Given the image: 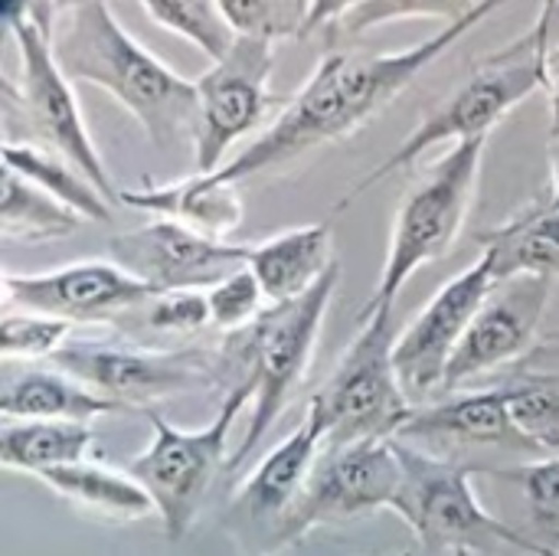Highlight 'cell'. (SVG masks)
<instances>
[{
    "instance_id": "cell-25",
    "label": "cell",
    "mask_w": 559,
    "mask_h": 556,
    "mask_svg": "<svg viewBox=\"0 0 559 556\" xmlns=\"http://www.w3.org/2000/svg\"><path fill=\"white\" fill-rule=\"evenodd\" d=\"M3 164H7V170L20 174L23 180L36 184L52 200H59L62 206L79 213L85 223H108L111 220L108 197L85 174H79L69 161H62L59 154H52L39 144L7 141L3 144Z\"/></svg>"
},
{
    "instance_id": "cell-5",
    "label": "cell",
    "mask_w": 559,
    "mask_h": 556,
    "mask_svg": "<svg viewBox=\"0 0 559 556\" xmlns=\"http://www.w3.org/2000/svg\"><path fill=\"white\" fill-rule=\"evenodd\" d=\"M59 3H7L0 20L3 29L16 43L20 56V79L16 88L7 82L3 102L7 111H16L26 131L39 141V147L69 161L79 174H85L108 203H118L121 193L111 184V174L85 128L79 98L72 82L56 62L52 52V29H56Z\"/></svg>"
},
{
    "instance_id": "cell-13",
    "label": "cell",
    "mask_w": 559,
    "mask_h": 556,
    "mask_svg": "<svg viewBox=\"0 0 559 556\" xmlns=\"http://www.w3.org/2000/svg\"><path fill=\"white\" fill-rule=\"evenodd\" d=\"M491 288L495 279L478 256L475 265L449 279L403 334H396L393 364L413 406H426V400L445 387V374Z\"/></svg>"
},
{
    "instance_id": "cell-30",
    "label": "cell",
    "mask_w": 559,
    "mask_h": 556,
    "mask_svg": "<svg viewBox=\"0 0 559 556\" xmlns=\"http://www.w3.org/2000/svg\"><path fill=\"white\" fill-rule=\"evenodd\" d=\"M495 475L521 485L537 531V544L559 556V456L544 462H524L518 469H501Z\"/></svg>"
},
{
    "instance_id": "cell-10",
    "label": "cell",
    "mask_w": 559,
    "mask_h": 556,
    "mask_svg": "<svg viewBox=\"0 0 559 556\" xmlns=\"http://www.w3.org/2000/svg\"><path fill=\"white\" fill-rule=\"evenodd\" d=\"M49 367L121 410L144 413L160 400L223 387L219 354L210 351H147L69 338L66 347L49 357Z\"/></svg>"
},
{
    "instance_id": "cell-17",
    "label": "cell",
    "mask_w": 559,
    "mask_h": 556,
    "mask_svg": "<svg viewBox=\"0 0 559 556\" xmlns=\"http://www.w3.org/2000/svg\"><path fill=\"white\" fill-rule=\"evenodd\" d=\"M324 449H328V423L321 410L308 403L298 429L285 436L239 485L233 498V511L252 528L269 524L275 531L282 518L292 511V505L301 498Z\"/></svg>"
},
{
    "instance_id": "cell-33",
    "label": "cell",
    "mask_w": 559,
    "mask_h": 556,
    "mask_svg": "<svg viewBox=\"0 0 559 556\" xmlns=\"http://www.w3.org/2000/svg\"><path fill=\"white\" fill-rule=\"evenodd\" d=\"M472 3H445V0H364L350 3L341 26L347 36H357L364 29L383 26L390 20H406V16H445V23L465 16Z\"/></svg>"
},
{
    "instance_id": "cell-8",
    "label": "cell",
    "mask_w": 559,
    "mask_h": 556,
    "mask_svg": "<svg viewBox=\"0 0 559 556\" xmlns=\"http://www.w3.org/2000/svg\"><path fill=\"white\" fill-rule=\"evenodd\" d=\"M252 410V390L233 387L216 413V419L203 429H180L157 416L154 410L144 413L154 436L151 446L128 462V475L147 492L154 511L164 524L170 541H183L193 521L210 498V488L219 472H229L226 442L242 410Z\"/></svg>"
},
{
    "instance_id": "cell-36",
    "label": "cell",
    "mask_w": 559,
    "mask_h": 556,
    "mask_svg": "<svg viewBox=\"0 0 559 556\" xmlns=\"http://www.w3.org/2000/svg\"><path fill=\"white\" fill-rule=\"evenodd\" d=\"M521 367H531V370H547V374H557L559 377V334L554 338H544L527 357Z\"/></svg>"
},
{
    "instance_id": "cell-40",
    "label": "cell",
    "mask_w": 559,
    "mask_h": 556,
    "mask_svg": "<svg viewBox=\"0 0 559 556\" xmlns=\"http://www.w3.org/2000/svg\"><path fill=\"white\" fill-rule=\"evenodd\" d=\"M396 556H413V554H396Z\"/></svg>"
},
{
    "instance_id": "cell-6",
    "label": "cell",
    "mask_w": 559,
    "mask_h": 556,
    "mask_svg": "<svg viewBox=\"0 0 559 556\" xmlns=\"http://www.w3.org/2000/svg\"><path fill=\"white\" fill-rule=\"evenodd\" d=\"M488 138L491 134L452 144V151H445V157H439L432 170H426V177L403 197L393 220L380 282L370 301L357 311V324H364L383 308H393L406 282L423 265L449 256L475 206Z\"/></svg>"
},
{
    "instance_id": "cell-37",
    "label": "cell",
    "mask_w": 559,
    "mask_h": 556,
    "mask_svg": "<svg viewBox=\"0 0 559 556\" xmlns=\"http://www.w3.org/2000/svg\"><path fill=\"white\" fill-rule=\"evenodd\" d=\"M550 174H554V180H550V193H547V197H540V203H544L547 210H557L559 213V138L550 144Z\"/></svg>"
},
{
    "instance_id": "cell-23",
    "label": "cell",
    "mask_w": 559,
    "mask_h": 556,
    "mask_svg": "<svg viewBox=\"0 0 559 556\" xmlns=\"http://www.w3.org/2000/svg\"><path fill=\"white\" fill-rule=\"evenodd\" d=\"M121 406L95 397L79 387L72 377L56 367H26L10 374L0 390V416L3 419H62V423H92L102 416H115Z\"/></svg>"
},
{
    "instance_id": "cell-2",
    "label": "cell",
    "mask_w": 559,
    "mask_h": 556,
    "mask_svg": "<svg viewBox=\"0 0 559 556\" xmlns=\"http://www.w3.org/2000/svg\"><path fill=\"white\" fill-rule=\"evenodd\" d=\"M52 52L69 82L105 88L147 134L154 147L193 144L200 92L147 52L115 16L105 0L59 3Z\"/></svg>"
},
{
    "instance_id": "cell-4",
    "label": "cell",
    "mask_w": 559,
    "mask_h": 556,
    "mask_svg": "<svg viewBox=\"0 0 559 556\" xmlns=\"http://www.w3.org/2000/svg\"><path fill=\"white\" fill-rule=\"evenodd\" d=\"M337 285H341V259L305 298L269 305L259 321H252L236 334H226L223 347L216 351L226 393L233 387L252 390L249 426L236 456L229 459V472L239 469L262 446V439L278 423L288 400L295 397L298 383L305 380Z\"/></svg>"
},
{
    "instance_id": "cell-35",
    "label": "cell",
    "mask_w": 559,
    "mask_h": 556,
    "mask_svg": "<svg viewBox=\"0 0 559 556\" xmlns=\"http://www.w3.org/2000/svg\"><path fill=\"white\" fill-rule=\"evenodd\" d=\"M544 88H547V105H550V141L559 138V43L550 46L547 66H544Z\"/></svg>"
},
{
    "instance_id": "cell-19",
    "label": "cell",
    "mask_w": 559,
    "mask_h": 556,
    "mask_svg": "<svg viewBox=\"0 0 559 556\" xmlns=\"http://www.w3.org/2000/svg\"><path fill=\"white\" fill-rule=\"evenodd\" d=\"M413 439H452L465 446H508L527 449V439L518 433L508 406V390H472V393H449V400L416 406L413 419L406 423L403 436Z\"/></svg>"
},
{
    "instance_id": "cell-1",
    "label": "cell",
    "mask_w": 559,
    "mask_h": 556,
    "mask_svg": "<svg viewBox=\"0 0 559 556\" xmlns=\"http://www.w3.org/2000/svg\"><path fill=\"white\" fill-rule=\"evenodd\" d=\"M498 10V0L472 3L465 16L445 23L436 36L419 39L416 46L400 52H328L311 72V79L275 115V121L219 174H213V180L239 187L249 177H262L269 170L295 164L314 147L350 138L393 98H400V92L419 72H426L439 56H445L459 39H465L478 23H485Z\"/></svg>"
},
{
    "instance_id": "cell-32",
    "label": "cell",
    "mask_w": 559,
    "mask_h": 556,
    "mask_svg": "<svg viewBox=\"0 0 559 556\" xmlns=\"http://www.w3.org/2000/svg\"><path fill=\"white\" fill-rule=\"evenodd\" d=\"M206 301H210V324L226 334L249 328L269 308L265 292H262L259 279L249 272V265L236 269L233 275H226L223 282L206 288Z\"/></svg>"
},
{
    "instance_id": "cell-24",
    "label": "cell",
    "mask_w": 559,
    "mask_h": 556,
    "mask_svg": "<svg viewBox=\"0 0 559 556\" xmlns=\"http://www.w3.org/2000/svg\"><path fill=\"white\" fill-rule=\"evenodd\" d=\"M95 452V433L88 423L62 419H3L0 426V465L23 475H43L49 469L88 462Z\"/></svg>"
},
{
    "instance_id": "cell-11",
    "label": "cell",
    "mask_w": 559,
    "mask_h": 556,
    "mask_svg": "<svg viewBox=\"0 0 559 556\" xmlns=\"http://www.w3.org/2000/svg\"><path fill=\"white\" fill-rule=\"evenodd\" d=\"M275 69V46L262 39H246L233 46V52L210 66L206 75L197 79L200 111L193 131V174L213 177L229 161V147L255 131L272 108H285L288 98L269 88Z\"/></svg>"
},
{
    "instance_id": "cell-14",
    "label": "cell",
    "mask_w": 559,
    "mask_h": 556,
    "mask_svg": "<svg viewBox=\"0 0 559 556\" xmlns=\"http://www.w3.org/2000/svg\"><path fill=\"white\" fill-rule=\"evenodd\" d=\"M108 256L154 295L213 288L246 265L249 246L210 239L170 220H154L108 242Z\"/></svg>"
},
{
    "instance_id": "cell-26",
    "label": "cell",
    "mask_w": 559,
    "mask_h": 556,
    "mask_svg": "<svg viewBox=\"0 0 559 556\" xmlns=\"http://www.w3.org/2000/svg\"><path fill=\"white\" fill-rule=\"evenodd\" d=\"M85 220L52 200L36 184L23 180L13 170H3V197H0V233L3 239L20 242H49L72 236Z\"/></svg>"
},
{
    "instance_id": "cell-18",
    "label": "cell",
    "mask_w": 559,
    "mask_h": 556,
    "mask_svg": "<svg viewBox=\"0 0 559 556\" xmlns=\"http://www.w3.org/2000/svg\"><path fill=\"white\" fill-rule=\"evenodd\" d=\"M337 262L331 223H308L285 229L265 242L249 246V272L259 279L269 305L305 298Z\"/></svg>"
},
{
    "instance_id": "cell-22",
    "label": "cell",
    "mask_w": 559,
    "mask_h": 556,
    "mask_svg": "<svg viewBox=\"0 0 559 556\" xmlns=\"http://www.w3.org/2000/svg\"><path fill=\"white\" fill-rule=\"evenodd\" d=\"M36 478L66 505H72L79 514L105 521V524H134V521L157 514L147 492L128 472H115L92 459L49 469Z\"/></svg>"
},
{
    "instance_id": "cell-3",
    "label": "cell",
    "mask_w": 559,
    "mask_h": 556,
    "mask_svg": "<svg viewBox=\"0 0 559 556\" xmlns=\"http://www.w3.org/2000/svg\"><path fill=\"white\" fill-rule=\"evenodd\" d=\"M550 46H554L550 13L540 3V13L531 23V29L521 33L511 46L481 59L465 82H459L442 102H436L419 118V125L396 144V151L347 190V197L337 203V213H344L350 203H357L367 190H373L386 177L409 170L429 147L449 141L462 144L491 134L498 121H504L521 102H527L537 88H544V66Z\"/></svg>"
},
{
    "instance_id": "cell-7",
    "label": "cell",
    "mask_w": 559,
    "mask_h": 556,
    "mask_svg": "<svg viewBox=\"0 0 559 556\" xmlns=\"http://www.w3.org/2000/svg\"><path fill=\"white\" fill-rule=\"evenodd\" d=\"M393 446L403 465V485L390 511H396L429 551L488 554L498 547H511L527 556H554L534 537H524L511 524L498 521L478 501L472 485L478 469L439 459L403 439H393Z\"/></svg>"
},
{
    "instance_id": "cell-20",
    "label": "cell",
    "mask_w": 559,
    "mask_h": 556,
    "mask_svg": "<svg viewBox=\"0 0 559 556\" xmlns=\"http://www.w3.org/2000/svg\"><path fill=\"white\" fill-rule=\"evenodd\" d=\"M121 203L223 242L233 229L242 226V213H246L239 187L219 184L203 174H187L183 180L164 187L147 184L141 190H121Z\"/></svg>"
},
{
    "instance_id": "cell-9",
    "label": "cell",
    "mask_w": 559,
    "mask_h": 556,
    "mask_svg": "<svg viewBox=\"0 0 559 556\" xmlns=\"http://www.w3.org/2000/svg\"><path fill=\"white\" fill-rule=\"evenodd\" d=\"M393 347V308H383L360 324L334 374L311 400L328 423V446L390 442L403 436L416 406L396 377Z\"/></svg>"
},
{
    "instance_id": "cell-38",
    "label": "cell",
    "mask_w": 559,
    "mask_h": 556,
    "mask_svg": "<svg viewBox=\"0 0 559 556\" xmlns=\"http://www.w3.org/2000/svg\"><path fill=\"white\" fill-rule=\"evenodd\" d=\"M544 7H547V13H550V39L559 43V0H547Z\"/></svg>"
},
{
    "instance_id": "cell-31",
    "label": "cell",
    "mask_w": 559,
    "mask_h": 556,
    "mask_svg": "<svg viewBox=\"0 0 559 556\" xmlns=\"http://www.w3.org/2000/svg\"><path fill=\"white\" fill-rule=\"evenodd\" d=\"M72 338V324L33 311H3L0 321V354L7 360H49Z\"/></svg>"
},
{
    "instance_id": "cell-21",
    "label": "cell",
    "mask_w": 559,
    "mask_h": 556,
    "mask_svg": "<svg viewBox=\"0 0 559 556\" xmlns=\"http://www.w3.org/2000/svg\"><path fill=\"white\" fill-rule=\"evenodd\" d=\"M478 246L495 285L511 279H559V213L547 210L540 200L498 229L481 233Z\"/></svg>"
},
{
    "instance_id": "cell-27",
    "label": "cell",
    "mask_w": 559,
    "mask_h": 556,
    "mask_svg": "<svg viewBox=\"0 0 559 556\" xmlns=\"http://www.w3.org/2000/svg\"><path fill=\"white\" fill-rule=\"evenodd\" d=\"M508 390V406L531 452H559V377L521 367Z\"/></svg>"
},
{
    "instance_id": "cell-15",
    "label": "cell",
    "mask_w": 559,
    "mask_h": 556,
    "mask_svg": "<svg viewBox=\"0 0 559 556\" xmlns=\"http://www.w3.org/2000/svg\"><path fill=\"white\" fill-rule=\"evenodd\" d=\"M554 298V282L511 279L498 282L481 311L475 315L449 374L442 393H462L472 380L524 360L540 344V324Z\"/></svg>"
},
{
    "instance_id": "cell-28",
    "label": "cell",
    "mask_w": 559,
    "mask_h": 556,
    "mask_svg": "<svg viewBox=\"0 0 559 556\" xmlns=\"http://www.w3.org/2000/svg\"><path fill=\"white\" fill-rule=\"evenodd\" d=\"M141 7L157 26L183 36L203 56H210L213 66L223 62L239 43V33L233 29L223 10V0H144Z\"/></svg>"
},
{
    "instance_id": "cell-29",
    "label": "cell",
    "mask_w": 559,
    "mask_h": 556,
    "mask_svg": "<svg viewBox=\"0 0 559 556\" xmlns=\"http://www.w3.org/2000/svg\"><path fill=\"white\" fill-rule=\"evenodd\" d=\"M223 10L233 29L246 39L278 43V39H308V23L314 3L308 0H223Z\"/></svg>"
},
{
    "instance_id": "cell-12",
    "label": "cell",
    "mask_w": 559,
    "mask_h": 556,
    "mask_svg": "<svg viewBox=\"0 0 559 556\" xmlns=\"http://www.w3.org/2000/svg\"><path fill=\"white\" fill-rule=\"evenodd\" d=\"M403 485V465L390 442L328 446L292 511L275 528V544H295L314 528L354 521L393 508Z\"/></svg>"
},
{
    "instance_id": "cell-39",
    "label": "cell",
    "mask_w": 559,
    "mask_h": 556,
    "mask_svg": "<svg viewBox=\"0 0 559 556\" xmlns=\"http://www.w3.org/2000/svg\"><path fill=\"white\" fill-rule=\"evenodd\" d=\"M452 556H475V554H468V551H455Z\"/></svg>"
},
{
    "instance_id": "cell-34",
    "label": "cell",
    "mask_w": 559,
    "mask_h": 556,
    "mask_svg": "<svg viewBox=\"0 0 559 556\" xmlns=\"http://www.w3.org/2000/svg\"><path fill=\"white\" fill-rule=\"evenodd\" d=\"M210 324V301L203 292H167L147 308V328L167 334H193Z\"/></svg>"
},
{
    "instance_id": "cell-16",
    "label": "cell",
    "mask_w": 559,
    "mask_h": 556,
    "mask_svg": "<svg viewBox=\"0 0 559 556\" xmlns=\"http://www.w3.org/2000/svg\"><path fill=\"white\" fill-rule=\"evenodd\" d=\"M7 308L59 318L66 324H88V321H111L121 311L151 305L157 295L128 275L121 265L105 259L72 262L52 272L33 275H3Z\"/></svg>"
}]
</instances>
